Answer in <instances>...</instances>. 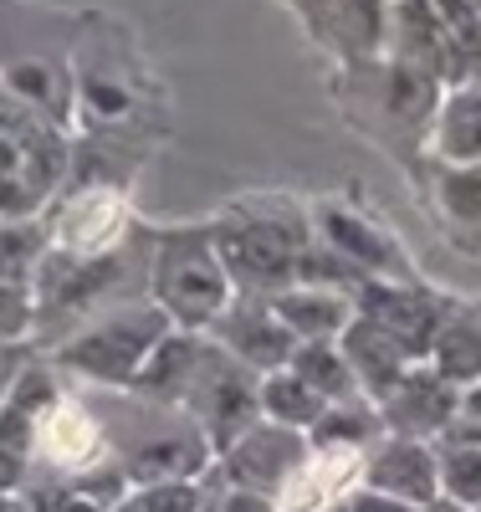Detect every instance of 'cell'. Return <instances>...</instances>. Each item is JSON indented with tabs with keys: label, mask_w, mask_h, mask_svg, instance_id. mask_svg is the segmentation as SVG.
Masks as SVG:
<instances>
[{
	"label": "cell",
	"mask_w": 481,
	"mask_h": 512,
	"mask_svg": "<svg viewBox=\"0 0 481 512\" xmlns=\"http://www.w3.org/2000/svg\"><path fill=\"white\" fill-rule=\"evenodd\" d=\"M41 446H47V456H52V461L77 466V461L93 456L98 431H93V420H87L82 410L62 405V410H52V420H47V425H41Z\"/></svg>",
	"instance_id": "6da1fadb"
},
{
	"label": "cell",
	"mask_w": 481,
	"mask_h": 512,
	"mask_svg": "<svg viewBox=\"0 0 481 512\" xmlns=\"http://www.w3.org/2000/svg\"><path fill=\"white\" fill-rule=\"evenodd\" d=\"M359 466V456L354 451H333V456H323V461H313L308 472H297L292 477V487H287V512H297V507H313V502H323L348 472Z\"/></svg>",
	"instance_id": "7a4b0ae2"
},
{
	"label": "cell",
	"mask_w": 481,
	"mask_h": 512,
	"mask_svg": "<svg viewBox=\"0 0 481 512\" xmlns=\"http://www.w3.org/2000/svg\"><path fill=\"white\" fill-rule=\"evenodd\" d=\"M118 221H123V216H118V205H113V200H87L82 210H72L67 236H72V246H98V241L113 236Z\"/></svg>",
	"instance_id": "3957f363"
}]
</instances>
